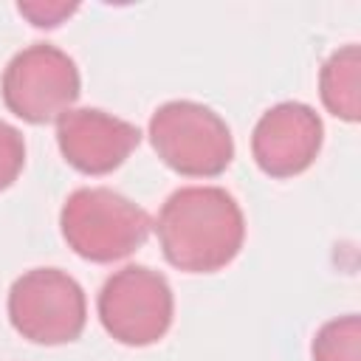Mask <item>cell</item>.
Instances as JSON below:
<instances>
[{
    "mask_svg": "<svg viewBox=\"0 0 361 361\" xmlns=\"http://www.w3.org/2000/svg\"><path fill=\"white\" fill-rule=\"evenodd\" d=\"M155 234L166 262L178 271L214 274L240 254L245 217L226 189L183 186L164 200Z\"/></svg>",
    "mask_w": 361,
    "mask_h": 361,
    "instance_id": "cell-1",
    "label": "cell"
},
{
    "mask_svg": "<svg viewBox=\"0 0 361 361\" xmlns=\"http://www.w3.org/2000/svg\"><path fill=\"white\" fill-rule=\"evenodd\" d=\"M65 243L90 262H116L138 251L152 228L149 214L107 186H82L59 214Z\"/></svg>",
    "mask_w": 361,
    "mask_h": 361,
    "instance_id": "cell-2",
    "label": "cell"
},
{
    "mask_svg": "<svg viewBox=\"0 0 361 361\" xmlns=\"http://www.w3.org/2000/svg\"><path fill=\"white\" fill-rule=\"evenodd\" d=\"M149 141L158 158L186 178H214L234 158L228 124L206 104L175 99L149 118Z\"/></svg>",
    "mask_w": 361,
    "mask_h": 361,
    "instance_id": "cell-3",
    "label": "cell"
},
{
    "mask_svg": "<svg viewBox=\"0 0 361 361\" xmlns=\"http://www.w3.org/2000/svg\"><path fill=\"white\" fill-rule=\"evenodd\" d=\"M8 319L34 344H68L82 336L87 322L85 290L59 268H31L8 290Z\"/></svg>",
    "mask_w": 361,
    "mask_h": 361,
    "instance_id": "cell-4",
    "label": "cell"
},
{
    "mask_svg": "<svg viewBox=\"0 0 361 361\" xmlns=\"http://www.w3.org/2000/svg\"><path fill=\"white\" fill-rule=\"evenodd\" d=\"M3 102L6 107L28 121L48 124L71 110L79 99L82 79L76 62L51 42H34L11 56L3 71Z\"/></svg>",
    "mask_w": 361,
    "mask_h": 361,
    "instance_id": "cell-5",
    "label": "cell"
},
{
    "mask_svg": "<svg viewBox=\"0 0 361 361\" xmlns=\"http://www.w3.org/2000/svg\"><path fill=\"white\" fill-rule=\"evenodd\" d=\"M102 327L127 347H147L172 327L175 299L164 274L147 265H124L99 290Z\"/></svg>",
    "mask_w": 361,
    "mask_h": 361,
    "instance_id": "cell-6",
    "label": "cell"
},
{
    "mask_svg": "<svg viewBox=\"0 0 361 361\" xmlns=\"http://www.w3.org/2000/svg\"><path fill=\"white\" fill-rule=\"evenodd\" d=\"M322 138L324 127L313 107L302 102H279L259 116L251 133V152L265 175L293 178L316 161Z\"/></svg>",
    "mask_w": 361,
    "mask_h": 361,
    "instance_id": "cell-7",
    "label": "cell"
},
{
    "mask_svg": "<svg viewBox=\"0 0 361 361\" xmlns=\"http://www.w3.org/2000/svg\"><path fill=\"white\" fill-rule=\"evenodd\" d=\"M141 130L99 107L68 110L56 118V144L62 158L85 175H107L118 169L138 147Z\"/></svg>",
    "mask_w": 361,
    "mask_h": 361,
    "instance_id": "cell-8",
    "label": "cell"
},
{
    "mask_svg": "<svg viewBox=\"0 0 361 361\" xmlns=\"http://www.w3.org/2000/svg\"><path fill=\"white\" fill-rule=\"evenodd\" d=\"M361 48L344 45L327 56L319 73V93L324 107L341 121H358L361 116Z\"/></svg>",
    "mask_w": 361,
    "mask_h": 361,
    "instance_id": "cell-9",
    "label": "cell"
},
{
    "mask_svg": "<svg viewBox=\"0 0 361 361\" xmlns=\"http://www.w3.org/2000/svg\"><path fill=\"white\" fill-rule=\"evenodd\" d=\"M313 361H361V319L355 313L330 319L313 338Z\"/></svg>",
    "mask_w": 361,
    "mask_h": 361,
    "instance_id": "cell-10",
    "label": "cell"
},
{
    "mask_svg": "<svg viewBox=\"0 0 361 361\" xmlns=\"http://www.w3.org/2000/svg\"><path fill=\"white\" fill-rule=\"evenodd\" d=\"M25 166V141L17 127L0 118V192L8 189Z\"/></svg>",
    "mask_w": 361,
    "mask_h": 361,
    "instance_id": "cell-11",
    "label": "cell"
},
{
    "mask_svg": "<svg viewBox=\"0 0 361 361\" xmlns=\"http://www.w3.org/2000/svg\"><path fill=\"white\" fill-rule=\"evenodd\" d=\"M17 8H20V14H25L37 28H54V25H59L65 17H71L79 6H76V3H42V0H34V3H20Z\"/></svg>",
    "mask_w": 361,
    "mask_h": 361,
    "instance_id": "cell-12",
    "label": "cell"
}]
</instances>
